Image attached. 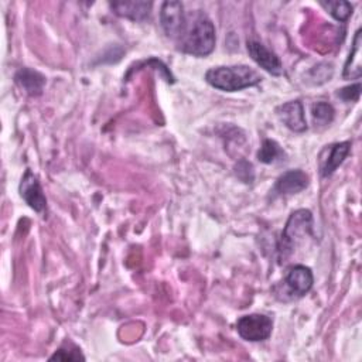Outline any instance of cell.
<instances>
[{"label": "cell", "instance_id": "16", "mask_svg": "<svg viewBox=\"0 0 362 362\" xmlns=\"http://www.w3.org/2000/svg\"><path fill=\"white\" fill-rule=\"evenodd\" d=\"M283 156H284V153H283L281 147L274 140H270V139L263 140L262 147L257 151V160L264 164H272L279 157H283Z\"/></svg>", "mask_w": 362, "mask_h": 362}, {"label": "cell", "instance_id": "3", "mask_svg": "<svg viewBox=\"0 0 362 362\" xmlns=\"http://www.w3.org/2000/svg\"><path fill=\"white\" fill-rule=\"evenodd\" d=\"M313 230V215L308 209H297L294 211L281 232V236L277 243V255L279 262H286L291 253L294 252L297 243L303 240Z\"/></svg>", "mask_w": 362, "mask_h": 362}, {"label": "cell", "instance_id": "2", "mask_svg": "<svg viewBox=\"0 0 362 362\" xmlns=\"http://www.w3.org/2000/svg\"><path fill=\"white\" fill-rule=\"evenodd\" d=\"M206 82L221 90L235 92L260 82V75L249 68L247 65H232V66H216L211 68L205 74Z\"/></svg>", "mask_w": 362, "mask_h": 362}, {"label": "cell", "instance_id": "17", "mask_svg": "<svg viewBox=\"0 0 362 362\" xmlns=\"http://www.w3.org/2000/svg\"><path fill=\"white\" fill-rule=\"evenodd\" d=\"M334 107L327 102H315L311 106V115L315 126H327L334 119Z\"/></svg>", "mask_w": 362, "mask_h": 362}, {"label": "cell", "instance_id": "4", "mask_svg": "<svg viewBox=\"0 0 362 362\" xmlns=\"http://www.w3.org/2000/svg\"><path fill=\"white\" fill-rule=\"evenodd\" d=\"M313 281H314V277H313V272L310 267H307L304 264H296V266L290 267L287 270L284 280L281 281L283 293H284V296H281V298H286V296L288 298L303 297L313 287Z\"/></svg>", "mask_w": 362, "mask_h": 362}, {"label": "cell", "instance_id": "1", "mask_svg": "<svg viewBox=\"0 0 362 362\" xmlns=\"http://www.w3.org/2000/svg\"><path fill=\"white\" fill-rule=\"evenodd\" d=\"M177 48L182 52L206 57L215 48V27L212 21L199 13L189 28H185L182 35L177 40Z\"/></svg>", "mask_w": 362, "mask_h": 362}, {"label": "cell", "instance_id": "9", "mask_svg": "<svg viewBox=\"0 0 362 362\" xmlns=\"http://www.w3.org/2000/svg\"><path fill=\"white\" fill-rule=\"evenodd\" d=\"M351 143L341 141L327 146L320 154V173L322 177L331 175L349 154Z\"/></svg>", "mask_w": 362, "mask_h": 362}, {"label": "cell", "instance_id": "8", "mask_svg": "<svg viewBox=\"0 0 362 362\" xmlns=\"http://www.w3.org/2000/svg\"><path fill=\"white\" fill-rule=\"evenodd\" d=\"M247 52L252 57V59L262 66L264 71H267L269 74L279 76L283 74V64L279 59V57L272 52L270 49H267L262 42L255 41V40H249L247 44Z\"/></svg>", "mask_w": 362, "mask_h": 362}, {"label": "cell", "instance_id": "20", "mask_svg": "<svg viewBox=\"0 0 362 362\" xmlns=\"http://www.w3.org/2000/svg\"><path fill=\"white\" fill-rule=\"evenodd\" d=\"M236 175L245 182H252V180H253V167H252V164L245 161V160L239 161L238 165H236Z\"/></svg>", "mask_w": 362, "mask_h": 362}, {"label": "cell", "instance_id": "10", "mask_svg": "<svg viewBox=\"0 0 362 362\" xmlns=\"http://www.w3.org/2000/svg\"><path fill=\"white\" fill-rule=\"evenodd\" d=\"M277 116L280 120L293 132L301 133L307 130V122L304 116V109L300 100H290L277 107Z\"/></svg>", "mask_w": 362, "mask_h": 362}, {"label": "cell", "instance_id": "12", "mask_svg": "<svg viewBox=\"0 0 362 362\" xmlns=\"http://www.w3.org/2000/svg\"><path fill=\"white\" fill-rule=\"evenodd\" d=\"M308 185V175L301 170H290L279 177L276 191L281 195H291L305 189Z\"/></svg>", "mask_w": 362, "mask_h": 362}, {"label": "cell", "instance_id": "5", "mask_svg": "<svg viewBox=\"0 0 362 362\" xmlns=\"http://www.w3.org/2000/svg\"><path fill=\"white\" fill-rule=\"evenodd\" d=\"M273 321L264 314H249L243 315L236 322L238 334L252 342L267 339L272 334Z\"/></svg>", "mask_w": 362, "mask_h": 362}, {"label": "cell", "instance_id": "13", "mask_svg": "<svg viewBox=\"0 0 362 362\" xmlns=\"http://www.w3.org/2000/svg\"><path fill=\"white\" fill-rule=\"evenodd\" d=\"M14 79L16 83L30 96L41 95L42 88L45 85V76L30 68L18 69Z\"/></svg>", "mask_w": 362, "mask_h": 362}, {"label": "cell", "instance_id": "6", "mask_svg": "<svg viewBox=\"0 0 362 362\" xmlns=\"http://www.w3.org/2000/svg\"><path fill=\"white\" fill-rule=\"evenodd\" d=\"M160 20L165 35L173 40H178L187 27V17L180 1H164L160 11Z\"/></svg>", "mask_w": 362, "mask_h": 362}, {"label": "cell", "instance_id": "7", "mask_svg": "<svg viewBox=\"0 0 362 362\" xmlns=\"http://www.w3.org/2000/svg\"><path fill=\"white\" fill-rule=\"evenodd\" d=\"M18 189H20L21 198L28 204L30 208H33L38 214H42L45 211L47 208L45 195L42 192L38 178L31 173V170H27L24 173Z\"/></svg>", "mask_w": 362, "mask_h": 362}, {"label": "cell", "instance_id": "15", "mask_svg": "<svg viewBox=\"0 0 362 362\" xmlns=\"http://www.w3.org/2000/svg\"><path fill=\"white\" fill-rule=\"evenodd\" d=\"M335 20L338 21H346L354 10V6L349 1H321L320 3Z\"/></svg>", "mask_w": 362, "mask_h": 362}, {"label": "cell", "instance_id": "14", "mask_svg": "<svg viewBox=\"0 0 362 362\" xmlns=\"http://www.w3.org/2000/svg\"><path fill=\"white\" fill-rule=\"evenodd\" d=\"M359 55H361V30H358L355 33L352 48H351V52H349L348 59L344 66L342 76L345 79H358L361 76L362 68H361V57Z\"/></svg>", "mask_w": 362, "mask_h": 362}, {"label": "cell", "instance_id": "11", "mask_svg": "<svg viewBox=\"0 0 362 362\" xmlns=\"http://www.w3.org/2000/svg\"><path fill=\"white\" fill-rule=\"evenodd\" d=\"M151 3L150 1H113L110 3V8L115 14L120 17L130 18L133 21H143L148 17L151 11Z\"/></svg>", "mask_w": 362, "mask_h": 362}, {"label": "cell", "instance_id": "18", "mask_svg": "<svg viewBox=\"0 0 362 362\" xmlns=\"http://www.w3.org/2000/svg\"><path fill=\"white\" fill-rule=\"evenodd\" d=\"M49 361H85V356L81 354V351L76 346H61L58 351H55L54 355L49 356Z\"/></svg>", "mask_w": 362, "mask_h": 362}, {"label": "cell", "instance_id": "19", "mask_svg": "<svg viewBox=\"0 0 362 362\" xmlns=\"http://www.w3.org/2000/svg\"><path fill=\"white\" fill-rule=\"evenodd\" d=\"M359 93H361V83H355V85H349L339 89L337 95L346 102H352V100H358Z\"/></svg>", "mask_w": 362, "mask_h": 362}]
</instances>
